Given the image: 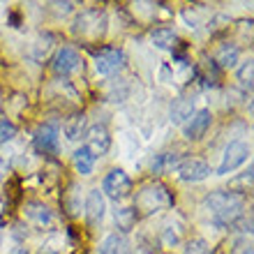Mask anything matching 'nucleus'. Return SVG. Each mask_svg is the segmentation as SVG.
Here are the masks:
<instances>
[{
  "mask_svg": "<svg viewBox=\"0 0 254 254\" xmlns=\"http://www.w3.org/2000/svg\"><path fill=\"white\" fill-rule=\"evenodd\" d=\"M203 210L208 213L210 222L220 229L236 227V222L243 220L245 215V199L241 194L229 192V190H217L210 192L203 199Z\"/></svg>",
  "mask_w": 254,
  "mask_h": 254,
  "instance_id": "1",
  "label": "nucleus"
},
{
  "mask_svg": "<svg viewBox=\"0 0 254 254\" xmlns=\"http://www.w3.org/2000/svg\"><path fill=\"white\" fill-rule=\"evenodd\" d=\"M171 206H174V192L164 183H148L134 196V210L136 213L141 210L143 215H153Z\"/></svg>",
  "mask_w": 254,
  "mask_h": 254,
  "instance_id": "2",
  "label": "nucleus"
},
{
  "mask_svg": "<svg viewBox=\"0 0 254 254\" xmlns=\"http://www.w3.org/2000/svg\"><path fill=\"white\" fill-rule=\"evenodd\" d=\"M107 26H109L107 12L100 9V7H93V9H83V12L74 19L72 33H74V37L95 42V40H102V37L107 35Z\"/></svg>",
  "mask_w": 254,
  "mask_h": 254,
  "instance_id": "3",
  "label": "nucleus"
},
{
  "mask_svg": "<svg viewBox=\"0 0 254 254\" xmlns=\"http://www.w3.org/2000/svg\"><path fill=\"white\" fill-rule=\"evenodd\" d=\"M132 192V178L123 171V169H114V171H109L104 176V181H102V194H107L109 199L114 201H121L125 196H129Z\"/></svg>",
  "mask_w": 254,
  "mask_h": 254,
  "instance_id": "4",
  "label": "nucleus"
},
{
  "mask_svg": "<svg viewBox=\"0 0 254 254\" xmlns=\"http://www.w3.org/2000/svg\"><path fill=\"white\" fill-rule=\"evenodd\" d=\"M125 67V54L123 49L116 47H104L95 54V69L102 76H114Z\"/></svg>",
  "mask_w": 254,
  "mask_h": 254,
  "instance_id": "5",
  "label": "nucleus"
},
{
  "mask_svg": "<svg viewBox=\"0 0 254 254\" xmlns=\"http://www.w3.org/2000/svg\"><path fill=\"white\" fill-rule=\"evenodd\" d=\"M35 150L42 155H58L61 148V127L58 123H44L40 125V129L35 132Z\"/></svg>",
  "mask_w": 254,
  "mask_h": 254,
  "instance_id": "6",
  "label": "nucleus"
},
{
  "mask_svg": "<svg viewBox=\"0 0 254 254\" xmlns=\"http://www.w3.org/2000/svg\"><path fill=\"white\" fill-rule=\"evenodd\" d=\"M250 157V146L248 143H243V141H231L227 148H224V155H222V162L220 167H217V174L220 176H227L231 171L245 164Z\"/></svg>",
  "mask_w": 254,
  "mask_h": 254,
  "instance_id": "7",
  "label": "nucleus"
},
{
  "mask_svg": "<svg viewBox=\"0 0 254 254\" xmlns=\"http://www.w3.org/2000/svg\"><path fill=\"white\" fill-rule=\"evenodd\" d=\"M176 171L181 176V181H185V183H201L213 174L210 167H208V162L199 160V157H185V160H181Z\"/></svg>",
  "mask_w": 254,
  "mask_h": 254,
  "instance_id": "8",
  "label": "nucleus"
},
{
  "mask_svg": "<svg viewBox=\"0 0 254 254\" xmlns=\"http://www.w3.org/2000/svg\"><path fill=\"white\" fill-rule=\"evenodd\" d=\"M81 67V56L76 49L72 47H63L58 49V54L54 58V72L58 76H69Z\"/></svg>",
  "mask_w": 254,
  "mask_h": 254,
  "instance_id": "9",
  "label": "nucleus"
},
{
  "mask_svg": "<svg viewBox=\"0 0 254 254\" xmlns=\"http://www.w3.org/2000/svg\"><path fill=\"white\" fill-rule=\"evenodd\" d=\"M86 141H88V150L97 157V155H107L111 148V134L104 125H93L90 129H86Z\"/></svg>",
  "mask_w": 254,
  "mask_h": 254,
  "instance_id": "10",
  "label": "nucleus"
},
{
  "mask_svg": "<svg viewBox=\"0 0 254 254\" xmlns=\"http://www.w3.org/2000/svg\"><path fill=\"white\" fill-rule=\"evenodd\" d=\"M210 123H213V114H210L208 109H199V111H194L192 118L183 125V132H185V136H188L190 141H196L208 132Z\"/></svg>",
  "mask_w": 254,
  "mask_h": 254,
  "instance_id": "11",
  "label": "nucleus"
},
{
  "mask_svg": "<svg viewBox=\"0 0 254 254\" xmlns=\"http://www.w3.org/2000/svg\"><path fill=\"white\" fill-rule=\"evenodd\" d=\"M100 254H134V248L125 234H109L100 243Z\"/></svg>",
  "mask_w": 254,
  "mask_h": 254,
  "instance_id": "12",
  "label": "nucleus"
},
{
  "mask_svg": "<svg viewBox=\"0 0 254 254\" xmlns=\"http://www.w3.org/2000/svg\"><path fill=\"white\" fill-rule=\"evenodd\" d=\"M86 220L90 224H100L102 217H104V194L100 190H90L86 199Z\"/></svg>",
  "mask_w": 254,
  "mask_h": 254,
  "instance_id": "13",
  "label": "nucleus"
},
{
  "mask_svg": "<svg viewBox=\"0 0 254 254\" xmlns=\"http://www.w3.org/2000/svg\"><path fill=\"white\" fill-rule=\"evenodd\" d=\"M86 114L83 111H76V114H72L69 118H65V123H63V132H65V136L69 141H79L83 134H86Z\"/></svg>",
  "mask_w": 254,
  "mask_h": 254,
  "instance_id": "14",
  "label": "nucleus"
},
{
  "mask_svg": "<svg viewBox=\"0 0 254 254\" xmlns=\"http://www.w3.org/2000/svg\"><path fill=\"white\" fill-rule=\"evenodd\" d=\"M194 111H196V109H194L192 97H178V100H174V104H171V121H174L176 125H185L194 116Z\"/></svg>",
  "mask_w": 254,
  "mask_h": 254,
  "instance_id": "15",
  "label": "nucleus"
},
{
  "mask_svg": "<svg viewBox=\"0 0 254 254\" xmlns=\"http://www.w3.org/2000/svg\"><path fill=\"white\" fill-rule=\"evenodd\" d=\"M181 155L178 153H160V155H155V160L153 164H150V169H153V174H171V171H176L178 169V164H181Z\"/></svg>",
  "mask_w": 254,
  "mask_h": 254,
  "instance_id": "16",
  "label": "nucleus"
},
{
  "mask_svg": "<svg viewBox=\"0 0 254 254\" xmlns=\"http://www.w3.org/2000/svg\"><path fill=\"white\" fill-rule=\"evenodd\" d=\"M238 56H241L238 47L231 44V42H224V44H220L217 54H215V63H217V67H222V69H231V67H236V63H238Z\"/></svg>",
  "mask_w": 254,
  "mask_h": 254,
  "instance_id": "17",
  "label": "nucleus"
},
{
  "mask_svg": "<svg viewBox=\"0 0 254 254\" xmlns=\"http://www.w3.org/2000/svg\"><path fill=\"white\" fill-rule=\"evenodd\" d=\"M114 220L118 224V229H121V234H129L136 227V222H139V213L132 206H121V208H116Z\"/></svg>",
  "mask_w": 254,
  "mask_h": 254,
  "instance_id": "18",
  "label": "nucleus"
},
{
  "mask_svg": "<svg viewBox=\"0 0 254 254\" xmlns=\"http://www.w3.org/2000/svg\"><path fill=\"white\" fill-rule=\"evenodd\" d=\"M150 40H153V44L157 49H174L176 42H178V35H176L174 28H155L153 33H150Z\"/></svg>",
  "mask_w": 254,
  "mask_h": 254,
  "instance_id": "19",
  "label": "nucleus"
},
{
  "mask_svg": "<svg viewBox=\"0 0 254 254\" xmlns=\"http://www.w3.org/2000/svg\"><path fill=\"white\" fill-rule=\"evenodd\" d=\"M26 217H28V220H33L35 224H40V227H44V224H51V222H54L51 210H49L44 203H37V201H33V203H28V206H26Z\"/></svg>",
  "mask_w": 254,
  "mask_h": 254,
  "instance_id": "20",
  "label": "nucleus"
},
{
  "mask_svg": "<svg viewBox=\"0 0 254 254\" xmlns=\"http://www.w3.org/2000/svg\"><path fill=\"white\" fill-rule=\"evenodd\" d=\"M95 157L90 150H88L86 146H81L76 153H74V157H72V162H74V167H76V171H79L81 176H88L90 171H93V167H95Z\"/></svg>",
  "mask_w": 254,
  "mask_h": 254,
  "instance_id": "21",
  "label": "nucleus"
},
{
  "mask_svg": "<svg viewBox=\"0 0 254 254\" xmlns=\"http://www.w3.org/2000/svg\"><path fill=\"white\" fill-rule=\"evenodd\" d=\"M16 125H14L9 118H0V143H5V141H12L16 136Z\"/></svg>",
  "mask_w": 254,
  "mask_h": 254,
  "instance_id": "22",
  "label": "nucleus"
},
{
  "mask_svg": "<svg viewBox=\"0 0 254 254\" xmlns=\"http://www.w3.org/2000/svg\"><path fill=\"white\" fill-rule=\"evenodd\" d=\"M183 254H210V248H208V243L203 238H194V241L188 243Z\"/></svg>",
  "mask_w": 254,
  "mask_h": 254,
  "instance_id": "23",
  "label": "nucleus"
},
{
  "mask_svg": "<svg viewBox=\"0 0 254 254\" xmlns=\"http://www.w3.org/2000/svg\"><path fill=\"white\" fill-rule=\"evenodd\" d=\"M252 69H254V65H252V61H248V63H243L241 65V69H238V81H241L243 86L248 88H252Z\"/></svg>",
  "mask_w": 254,
  "mask_h": 254,
  "instance_id": "24",
  "label": "nucleus"
},
{
  "mask_svg": "<svg viewBox=\"0 0 254 254\" xmlns=\"http://www.w3.org/2000/svg\"><path fill=\"white\" fill-rule=\"evenodd\" d=\"M241 254H252V248H250V245H248V248H243Z\"/></svg>",
  "mask_w": 254,
  "mask_h": 254,
  "instance_id": "25",
  "label": "nucleus"
}]
</instances>
